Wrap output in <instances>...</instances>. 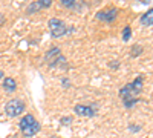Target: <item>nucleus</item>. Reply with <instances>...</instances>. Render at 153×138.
<instances>
[{
	"mask_svg": "<svg viewBox=\"0 0 153 138\" xmlns=\"http://www.w3.org/2000/svg\"><path fill=\"white\" fill-rule=\"evenodd\" d=\"M143 83H144V78L141 77V75H138V77L132 83L126 84L124 87H121V89H120V97H121V100L124 101V104H126L127 109H132L133 104L139 101L138 95H139V92L143 91Z\"/></svg>",
	"mask_w": 153,
	"mask_h": 138,
	"instance_id": "obj_1",
	"label": "nucleus"
},
{
	"mask_svg": "<svg viewBox=\"0 0 153 138\" xmlns=\"http://www.w3.org/2000/svg\"><path fill=\"white\" fill-rule=\"evenodd\" d=\"M19 128L22 131V134L25 137H34L37 135L38 132H40L42 126H40V123H38L35 120V117L32 114H26L20 121H19Z\"/></svg>",
	"mask_w": 153,
	"mask_h": 138,
	"instance_id": "obj_2",
	"label": "nucleus"
},
{
	"mask_svg": "<svg viewBox=\"0 0 153 138\" xmlns=\"http://www.w3.org/2000/svg\"><path fill=\"white\" fill-rule=\"evenodd\" d=\"M45 61H46V63H48L51 68L58 66V65L66 66V58L61 55V51H60V48H58V46L51 48L49 51L46 52V55H45Z\"/></svg>",
	"mask_w": 153,
	"mask_h": 138,
	"instance_id": "obj_3",
	"label": "nucleus"
},
{
	"mask_svg": "<svg viewBox=\"0 0 153 138\" xmlns=\"http://www.w3.org/2000/svg\"><path fill=\"white\" fill-rule=\"evenodd\" d=\"M25 109H26L25 101L23 100H19V98L9 100V101L6 103V106H5V112H6L8 117H19L25 112Z\"/></svg>",
	"mask_w": 153,
	"mask_h": 138,
	"instance_id": "obj_4",
	"label": "nucleus"
},
{
	"mask_svg": "<svg viewBox=\"0 0 153 138\" xmlns=\"http://www.w3.org/2000/svg\"><path fill=\"white\" fill-rule=\"evenodd\" d=\"M49 29H51V35L54 39H60V37L66 35L69 32V28L66 26V23L60 19H55V17L49 20Z\"/></svg>",
	"mask_w": 153,
	"mask_h": 138,
	"instance_id": "obj_5",
	"label": "nucleus"
},
{
	"mask_svg": "<svg viewBox=\"0 0 153 138\" xmlns=\"http://www.w3.org/2000/svg\"><path fill=\"white\" fill-rule=\"evenodd\" d=\"M118 17V9L117 8H110V9H103L97 12V19L104 22V23H113L115 19Z\"/></svg>",
	"mask_w": 153,
	"mask_h": 138,
	"instance_id": "obj_6",
	"label": "nucleus"
},
{
	"mask_svg": "<svg viewBox=\"0 0 153 138\" xmlns=\"http://www.w3.org/2000/svg\"><path fill=\"white\" fill-rule=\"evenodd\" d=\"M74 112L78 117H94L95 115V110L91 107V106H86V104H76L74 107Z\"/></svg>",
	"mask_w": 153,
	"mask_h": 138,
	"instance_id": "obj_7",
	"label": "nucleus"
},
{
	"mask_svg": "<svg viewBox=\"0 0 153 138\" xmlns=\"http://www.w3.org/2000/svg\"><path fill=\"white\" fill-rule=\"evenodd\" d=\"M141 25L143 26H152L153 25V8L146 11L144 14L141 16Z\"/></svg>",
	"mask_w": 153,
	"mask_h": 138,
	"instance_id": "obj_8",
	"label": "nucleus"
},
{
	"mask_svg": "<svg viewBox=\"0 0 153 138\" xmlns=\"http://www.w3.org/2000/svg\"><path fill=\"white\" fill-rule=\"evenodd\" d=\"M3 89H5L6 92H14V91L17 89V83H16V80H14V78H11V77H6V78L3 80Z\"/></svg>",
	"mask_w": 153,
	"mask_h": 138,
	"instance_id": "obj_9",
	"label": "nucleus"
},
{
	"mask_svg": "<svg viewBox=\"0 0 153 138\" xmlns=\"http://www.w3.org/2000/svg\"><path fill=\"white\" fill-rule=\"evenodd\" d=\"M123 40L124 42H129V39H130V37H132V28L130 26H126L124 29H123Z\"/></svg>",
	"mask_w": 153,
	"mask_h": 138,
	"instance_id": "obj_10",
	"label": "nucleus"
},
{
	"mask_svg": "<svg viewBox=\"0 0 153 138\" xmlns=\"http://www.w3.org/2000/svg\"><path fill=\"white\" fill-rule=\"evenodd\" d=\"M141 54H143V46L133 45V46H132V52H130V55H132V57H138V55H141Z\"/></svg>",
	"mask_w": 153,
	"mask_h": 138,
	"instance_id": "obj_11",
	"label": "nucleus"
},
{
	"mask_svg": "<svg viewBox=\"0 0 153 138\" xmlns=\"http://www.w3.org/2000/svg\"><path fill=\"white\" fill-rule=\"evenodd\" d=\"M42 8H40V5H38V2H32L29 6H28V12L29 14H34V12H37V11H40Z\"/></svg>",
	"mask_w": 153,
	"mask_h": 138,
	"instance_id": "obj_12",
	"label": "nucleus"
},
{
	"mask_svg": "<svg viewBox=\"0 0 153 138\" xmlns=\"http://www.w3.org/2000/svg\"><path fill=\"white\" fill-rule=\"evenodd\" d=\"M52 2L54 0H38V5H40V8H49Z\"/></svg>",
	"mask_w": 153,
	"mask_h": 138,
	"instance_id": "obj_13",
	"label": "nucleus"
},
{
	"mask_svg": "<svg viewBox=\"0 0 153 138\" xmlns=\"http://www.w3.org/2000/svg\"><path fill=\"white\" fill-rule=\"evenodd\" d=\"M60 3L65 6V8H72L74 3H75V0H60Z\"/></svg>",
	"mask_w": 153,
	"mask_h": 138,
	"instance_id": "obj_14",
	"label": "nucleus"
},
{
	"mask_svg": "<svg viewBox=\"0 0 153 138\" xmlns=\"http://www.w3.org/2000/svg\"><path fill=\"white\" fill-rule=\"evenodd\" d=\"M71 121H72L71 117H63L61 118V124H65V126H66V124H71Z\"/></svg>",
	"mask_w": 153,
	"mask_h": 138,
	"instance_id": "obj_15",
	"label": "nucleus"
},
{
	"mask_svg": "<svg viewBox=\"0 0 153 138\" xmlns=\"http://www.w3.org/2000/svg\"><path fill=\"white\" fill-rule=\"evenodd\" d=\"M61 83H63V86H65V87H69V86H71V84H69L71 81H69L68 78H63V80H61Z\"/></svg>",
	"mask_w": 153,
	"mask_h": 138,
	"instance_id": "obj_16",
	"label": "nucleus"
},
{
	"mask_svg": "<svg viewBox=\"0 0 153 138\" xmlns=\"http://www.w3.org/2000/svg\"><path fill=\"white\" fill-rule=\"evenodd\" d=\"M139 2H141V3H146V5H147V3H150V2H152V0H139Z\"/></svg>",
	"mask_w": 153,
	"mask_h": 138,
	"instance_id": "obj_17",
	"label": "nucleus"
},
{
	"mask_svg": "<svg viewBox=\"0 0 153 138\" xmlns=\"http://www.w3.org/2000/svg\"><path fill=\"white\" fill-rule=\"evenodd\" d=\"M2 78H3V72H2V71H0V80H2Z\"/></svg>",
	"mask_w": 153,
	"mask_h": 138,
	"instance_id": "obj_18",
	"label": "nucleus"
}]
</instances>
